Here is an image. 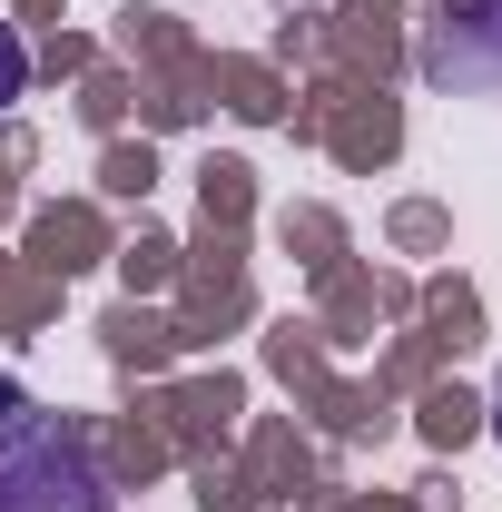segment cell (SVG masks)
Wrapping results in <instances>:
<instances>
[{
    "instance_id": "1",
    "label": "cell",
    "mask_w": 502,
    "mask_h": 512,
    "mask_svg": "<svg viewBox=\"0 0 502 512\" xmlns=\"http://www.w3.org/2000/svg\"><path fill=\"white\" fill-rule=\"evenodd\" d=\"M20 79H30V50H20V30H10V20H0V109H10V99H20Z\"/></svg>"
}]
</instances>
